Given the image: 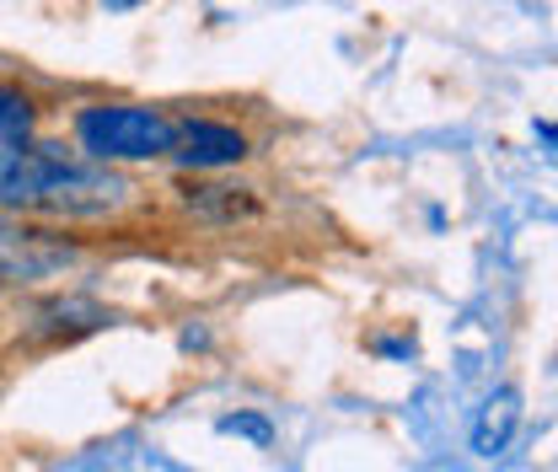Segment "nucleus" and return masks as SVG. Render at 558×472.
<instances>
[{
    "label": "nucleus",
    "mask_w": 558,
    "mask_h": 472,
    "mask_svg": "<svg viewBox=\"0 0 558 472\" xmlns=\"http://www.w3.org/2000/svg\"><path fill=\"white\" fill-rule=\"evenodd\" d=\"M124 199H130V183L108 167L65 161L54 150H0V209L108 215Z\"/></svg>",
    "instance_id": "nucleus-1"
},
{
    "label": "nucleus",
    "mask_w": 558,
    "mask_h": 472,
    "mask_svg": "<svg viewBox=\"0 0 558 472\" xmlns=\"http://www.w3.org/2000/svg\"><path fill=\"white\" fill-rule=\"evenodd\" d=\"M75 135L102 161H150V156H172L178 124L167 113H156V108L108 102V108H86L75 119Z\"/></svg>",
    "instance_id": "nucleus-2"
},
{
    "label": "nucleus",
    "mask_w": 558,
    "mask_h": 472,
    "mask_svg": "<svg viewBox=\"0 0 558 472\" xmlns=\"http://www.w3.org/2000/svg\"><path fill=\"white\" fill-rule=\"evenodd\" d=\"M172 156H178L183 167H199V172H209V167H231V161L247 156V135L231 130V124H209V119H199V124H183V130H178Z\"/></svg>",
    "instance_id": "nucleus-3"
},
{
    "label": "nucleus",
    "mask_w": 558,
    "mask_h": 472,
    "mask_svg": "<svg viewBox=\"0 0 558 472\" xmlns=\"http://www.w3.org/2000/svg\"><path fill=\"white\" fill-rule=\"evenodd\" d=\"M515 424H521V398L515 392H494L484 403V413H478V424H473V451L478 457H499L510 446Z\"/></svg>",
    "instance_id": "nucleus-4"
},
{
    "label": "nucleus",
    "mask_w": 558,
    "mask_h": 472,
    "mask_svg": "<svg viewBox=\"0 0 558 472\" xmlns=\"http://www.w3.org/2000/svg\"><path fill=\"white\" fill-rule=\"evenodd\" d=\"M189 194V209L199 215H215V220H236V215H253L258 204L247 199L242 189H220V183H205V189H183Z\"/></svg>",
    "instance_id": "nucleus-5"
},
{
    "label": "nucleus",
    "mask_w": 558,
    "mask_h": 472,
    "mask_svg": "<svg viewBox=\"0 0 558 472\" xmlns=\"http://www.w3.org/2000/svg\"><path fill=\"white\" fill-rule=\"evenodd\" d=\"M33 130V97L16 86H0V140H16Z\"/></svg>",
    "instance_id": "nucleus-6"
},
{
    "label": "nucleus",
    "mask_w": 558,
    "mask_h": 472,
    "mask_svg": "<svg viewBox=\"0 0 558 472\" xmlns=\"http://www.w3.org/2000/svg\"><path fill=\"white\" fill-rule=\"evenodd\" d=\"M220 429H226V435H247V440H258V446H269V424H264V419H253V413H236V419H220Z\"/></svg>",
    "instance_id": "nucleus-7"
},
{
    "label": "nucleus",
    "mask_w": 558,
    "mask_h": 472,
    "mask_svg": "<svg viewBox=\"0 0 558 472\" xmlns=\"http://www.w3.org/2000/svg\"><path fill=\"white\" fill-rule=\"evenodd\" d=\"M537 140H543V145L558 156V124H537Z\"/></svg>",
    "instance_id": "nucleus-8"
},
{
    "label": "nucleus",
    "mask_w": 558,
    "mask_h": 472,
    "mask_svg": "<svg viewBox=\"0 0 558 472\" xmlns=\"http://www.w3.org/2000/svg\"><path fill=\"white\" fill-rule=\"evenodd\" d=\"M102 5H113V11H130V5H140V0H102Z\"/></svg>",
    "instance_id": "nucleus-9"
}]
</instances>
